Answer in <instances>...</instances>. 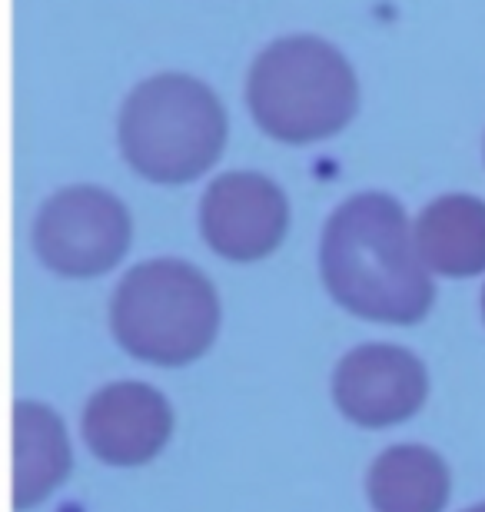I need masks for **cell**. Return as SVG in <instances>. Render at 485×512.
<instances>
[{
	"mask_svg": "<svg viewBox=\"0 0 485 512\" xmlns=\"http://www.w3.org/2000/svg\"><path fill=\"white\" fill-rule=\"evenodd\" d=\"M74 453L54 409L44 403H14V509H34L70 476Z\"/></svg>",
	"mask_w": 485,
	"mask_h": 512,
	"instance_id": "9",
	"label": "cell"
},
{
	"mask_svg": "<svg viewBox=\"0 0 485 512\" xmlns=\"http://www.w3.org/2000/svg\"><path fill=\"white\" fill-rule=\"evenodd\" d=\"M253 120L283 143L336 137L359 107L349 60L319 37H283L256 57L246 80Z\"/></svg>",
	"mask_w": 485,
	"mask_h": 512,
	"instance_id": "2",
	"label": "cell"
},
{
	"mask_svg": "<svg viewBox=\"0 0 485 512\" xmlns=\"http://www.w3.org/2000/svg\"><path fill=\"white\" fill-rule=\"evenodd\" d=\"M319 270L343 310L373 323L412 326L436 300L416 230L386 193H359L329 217Z\"/></svg>",
	"mask_w": 485,
	"mask_h": 512,
	"instance_id": "1",
	"label": "cell"
},
{
	"mask_svg": "<svg viewBox=\"0 0 485 512\" xmlns=\"http://www.w3.org/2000/svg\"><path fill=\"white\" fill-rule=\"evenodd\" d=\"M482 316H485V293H482Z\"/></svg>",
	"mask_w": 485,
	"mask_h": 512,
	"instance_id": "13",
	"label": "cell"
},
{
	"mask_svg": "<svg viewBox=\"0 0 485 512\" xmlns=\"http://www.w3.org/2000/svg\"><path fill=\"white\" fill-rule=\"evenodd\" d=\"M462 512H485V503H479V506H469V509H462Z\"/></svg>",
	"mask_w": 485,
	"mask_h": 512,
	"instance_id": "12",
	"label": "cell"
},
{
	"mask_svg": "<svg viewBox=\"0 0 485 512\" xmlns=\"http://www.w3.org/2000/svg\"><path fill=\"white\" fill-rule=\"evenodd\" d=\"M133 223L127 207L100 187L54 193L34 223V250L60 276L90 280L113 270L130 250Z\"/></svg>",
	"mask_w": 485,
	"mask_h": 512,
	"instance_id": "5",
	"label": "cell"
},
{
	"mask_svg": "<svg viewBox=\"0 0 485 512\" xmlns=\"http://www.w3.org/2000/svg\"><path fill=\"white\" fill-rule=\"evenodd\" d=\"M449 493V466L429 446H389L366 473V496L376 512H442Z\"/></svg>",
	"mask_w": 485,
	"mask_h": 512,
	"instance_id": "10",
	"label": "cell"
},
{
	"mask_svg": "<svg viewBox=\"0 0 485 512\" xmlns=\"http://www.w3.org/2000/svg\"><path fill=\"white\" fill-rule=\"evenodd\" d=\"M226 110L203 80L160 74L133 87L120 110V150L140 177L190 183L220 160Z\"/></svg>",
	"mask_w": 485,
	"mask_h": 512,
	"instance_id": "3",
	"label": "cell"
},
{
	"mask_svg": "<svg viewBox=\"0 0 485 512\" xmlns=\"http://www.w3.org/2000/svg\"><path fill=\"white\" fill-rule=\"evenodd\" d=\"M173 409L147 383H110L87 399L84 443L107 466H143L170 443Z\"/></svg>",
	"mask_w": 485,
	"mask_h": 512,
	"instance_id": "8",
	"label": "cell"
},
{
	"mask_svg": "<svg viewBox=\"0 0 485 512\" xmlns=\"http://www.w3.org/2000/svg\"><path fill=\"white\" fill-rule=\"evenodd\" d=\"M429 396V373L416 353L392 343L356 346L333 373V399L349 423L386 429L406 423Z\"/></svg>",
	"mask_w": 485,
	"mask_h": 512,
	"instance_id": "6",
	"label": "cell"
},
{
	"mask_svg": "<svg viewBox=\"0 0 485 512\" xmlns=\"http://www.w3.org/2000/svg\"><path fill=\"white\" fill-rule=\"evenodd\" d=\"M416 243L429 270L476 276L485 270V203L466 193L432 200L416 223Z\"/></svg>",
	"mask_w": 485,
	"mask_h": 512,
	"instance_id": "11",
	"label": "cell"
},
{
	"mask_svg": "<svg viewBox=\"0 0 485 512\" xmlns=\"http://www.w3.org/2000/svg\"><path fill=\"white\" fill-rule=\"evenodd\" d=\"M110 330L133 360L187 366L220 330V296L183 260H150L123 276L110 303Z\"/></svg>",
	"mask_w": 485,
	"mask_h": 512,
	"instance_id": "4",
	"label": "cell"
},
{
	"mask_svg": "<svg viewBox=\"0 0 485 512\" xmlns=\"http://www.w3.org/2000/svg\"><path fill=\"white\" fill-rule=\"evenodd\" d=\"M200 227L203 240L223 260L253 263L283 243L290 227V203L263 173H223L203 193Z\"/></svg>",
	"mask_w": 485,
	"mask_h": 512,
	"instance_id": "7",
	"label": "cell"
}]
</instances>
